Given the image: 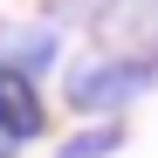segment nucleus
<instances>
[{
  "label": "nucleus",
  "instance_id": "nucleus-1",
  "mask_svg": "<svg viewBox=\"0 0 158 158\" xmlns=\"http://www.w3.org/2000/svg\"><path fill=\"white\" fill-rule=\"evenodd\" d=\"M151 89H158V62L138 48H83L76 62H62V110L76 124L131 117Z\"/></svg>",
  "mask_w": 158,
  "mask_h": 158
},
{
  "label": "nucleus",
  "instance_id": "nucleus-2",
  "mask_svg": "<svg viewBox=\"0 0 158 158\" xmlns=\"http://www.w3.org/2000/svg\"><path fill=\"white\" fill-rule=\"evenodd\" d=\"M69 28L48 14H28V21H0V69L7 76H28V83H48L62 62H69Z\"/></svg>",
  "mask_w": 158,
  "mask_h": 158
},
{
  "label": "nucleus",
  "instance_id": "nucleus-3",
  "mask_svg": "<svg viewBox=\"0 0 158 158\" xmlns=\"http://www.w3.org/2000/svg\"><path fill=\"white\" fill-rule=\"evenodd\" d=\"M0 124H7V138H14L21 151L41 144L48 131H55V110H48L41 83H28V76H7V69H0Z\"/></svg>",
  "mask_w": 158,
  "mask_h": 158
},
{
  "label": "nucleus",
  "instance_id": "nucleus-4",
  "mask_svg": "<svg viewBox=\"0 0 158 158\" xmlns=\"http://www.w3.org/2000/svg\"><path fill=\"white\" fill-rule=\"evenodd\" d=\"M131 144V124L124 117H96V124H76L69 138H55V158H117Z\"/></svg>",
  "mask_w": 158,
  "mask_h": 158
},
{
  "label": "nucleus",
  "instance_id": "nucleus-5",
  "mask_svg": "<svg viewBox=\"0 0 158 158\" xmlns=\"http://www.w3.org/2000/svg\"><path fill=\"white\" fill-rule=\"evenodd\" d=\"M138 55H151V62H158V14H151V28H144V41H138Z\"/></svg>",
  "mask_w": 158,
  "mask_h": 158
},
{
  "label": "nucleus",
  "instance_id": "nucleus-6",
  "mask_svg": "<svg viewBox=\"0 0 158 158\" xmlns=\"http://www.w3.org/2000/svg\"><path fill=\"white\" fill-rule=\"evenodd\" d=\"M0 158H21V144L7 138V124H0Z\"/></svg>",
  "mask_w": 158,
  "mask_h": 158
}]
</instances>
